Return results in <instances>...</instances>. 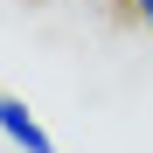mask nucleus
Wrapping results in <instances>:
<instances>
[{
    "mask_svg": "<svg viewBox=\"0 0 153 153\" xmlns=\"http://www.w3.org/2000/svg\"><path fill=\"white\" fill-rule=\"evenodd\" d=\"M0 132H7V139H14L21 153H56V139H49L42 125H35V111L21 105L14 91H0Z\"/></svg>",
    "mask_w": 153,
    "mask_h": 153,
    "instance_id": "1",
    "label": "nucleus"
},
{
    "mask_svg": "<svg viewBox=\"0 0 153 153\" xmlns=\"http://www.w3.org/2000/svg\"><path fill=\"white\" fill-rule=\"evenodd\" d=\"M132 7H139V21H146V28H153V0H132Z\"/></svg>",
    "mask_w": 153,
    "mask_h": 153,
    "instance_id": "2",
    "label": "nucleus"
}]
</instances>
